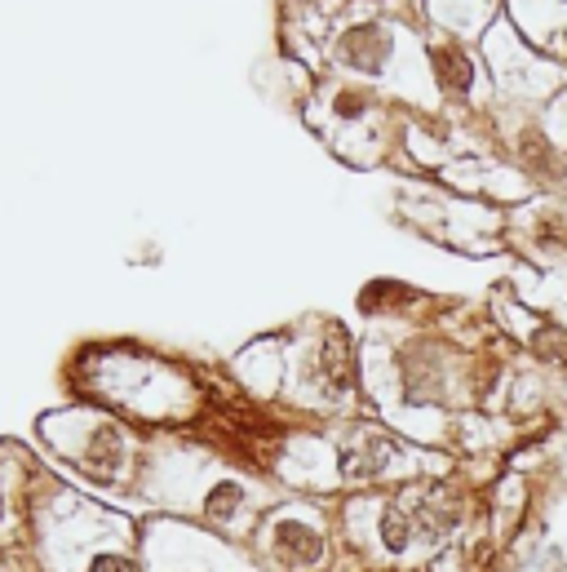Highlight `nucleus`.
<instances>
[{"instance_id":"1","label":"nucleus","mask_w":567,"mask_h":572,"mask_svg":"<svg viewBox=\"0 0 567 572\" xmlns=\"http://www.w3.org/2000/svg\"><path fill=\"white\" fill-rule=\"evenodd\" d=\"M262 541H266V555H271L280 568H293V572L324 568V559H328L324 524H319L311 510H297V506L280 510L271 524L262 519Z\"/></svg>"}]
</instances>
